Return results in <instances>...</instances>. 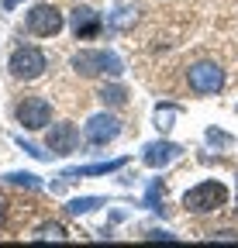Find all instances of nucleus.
Here are the masks:
<instances>
[{
    "instance_id": "obj_13",
    "label": "nucleus",
    "mask_w": 238,
    "mask_h": 248,
    "mask_svg": "<svg viewBox=\"0 0 238 248\" xmlns=\"http://www.w3.org/2000/svg\"><path fill=\"white\" fill-rule=\"evenodd\" d=\"M125 159H117V162H100V166H83V169H66L63 176L66 179H79V176H104V172H114V169H121Z\"/></svg>"
},
{
    "instance_id": "obj_16",
    "label": "nucleus",
    "mask_w": 238,
    "mask_h": 248,
    "mask_svg": "<svg viewBox=\"0 0 238 248\" xmlns=\"http://www.w3.org/2000/svg\"><path fill=\"white\" fill-rule=\"evenodd\" d=\"M7 183H17V186H28V190H38V176H32V172H11L7 176Z\"/></svg>"
},
{
    "instance_id": "obj_2",
    "label": "nucleus",
    "mask_w": 238,
    "mask_h": 248,
    "mask_svg": "<svg viewBox=\"0 0 238 248\" xmlns=\"http://www.w3.org/2000/svg\"><path fill=\"white\" fill-rule=\"evenodd\" d=\"M228 203V186L221 179H204L183 193V207L190 214H214Z\"/></svg>"
},
{
    "instance_id": "obj_12",
    "label": "nucleus",
    "mask_w": 238,
    "mask_h": 248,
    "mask_svg": "<svg viewBox=\"0 0 238 248\" xmlns=\"http://www.w3.org/2000/svg\"><path fill=\"white\" fill-rule=\"evenodd\" d=\"M97 97H100L104 107H125V104H128V90L117 86V83H107V86H100Z\"/></svg>"
},
{
    "instance_id": "obj_8",
    "label": "nucleus",
    "mask_w": 238,
    "mask_h": 248,
    "mask_svg": "<svg viewBox=\"0 0 238 248\" xmlns=\"http://www.w3.org/2000/svg\"><path fill=\"white\" fill-rule=\"evenodd\" d=\"M45 148L52 155H73L79 148V131H76V124L63 121V124H52L48 135H45Z\"/></svg>"
},
{
    "instance_id": "obj_21",
    "label": "nucleus",
    "mask_w": 238,
    "mask_h": 248,
    "mask_svg": "<svg viewBox=\"0 0 238 248\" xmlns=\"http://www.w3.org/2000/svg\"><path fill=\"white\" fill-rule=\"evenodd\" d=\"M235 210H238V203H235Z\"/></svg>"
},
{
    "instance_id": "obj_15",
    "label": "nucleus",
    "mask_w": 238,
    "mask_h": 248,
    "mask_svg": "<svg viewBox=\"0 0 238 248\" xmlns=\"http://www.w3.org/2000/svg\"><path fill=\"white\" fill-rule=\"evenodd\" d=\"M35 238H55V241H63V238H66V228L59 224V221H48V224H42V228L35 231Z\"/></svg>"
},
{
    "instance_id": "obj_7",
    "label": "nucleus",
    "mask_w": 238,
    "mask_h": 248,
    "mask_svg": "<svg viewBox=\"0 0 238 248\" xmlns=\"http://www.w3.org/2000/svg\"><path fill=\"white\" fill-rule=\"evenodd\" d=\"M117 135H121V121H117L114 114H107V110L104 114H94L90 121H86V128H83V138L90 141V145H97V148L100 145H111Z\"/></svg>"
},
{
    "instance_id": "obj_10",
    "label": "nucleus",
    "mask_w": 238,
    "mask_h": 248,
    "mask_svg": "<svg viewBox=\"0 0 238 248\" xmlns=\"http://www.w3.org/2000/svg\"><path fill=\"white\" fill-rule=\"evenodd\" d=\"M180 145H173V141H152V145H145V166H152V169H162V166H169L173 159H180Z\"/></svg>"
},
{
    "instance_id": "obj_19",
    "label": "nucleus",
    "mask_w": 238,
    "mask_h": 248,
    "mask_svg": "<svg viewBox=\"0 0 238 248\" xmlns=\"http://www.w3.org/2000/svg\"><path fill=\"white\" fill-rule=\"evenodd\" d=\"M4 221H7V207H4V200H0V228H4Z\"/></svg>"
},
{
    "instance_id": "obj_9",
    "label": "nucleus",
    "mask_w": 238,
    "mask_h": 248,
    "mask_svg": "<svg viewBox=\"0 0 238 248\" xmlns=\"http://www.w3.org/2000/svg\"><path fill=\"white\" fill-rule=\"evenodd\" d=\"M69 24H73V35H76V42H90V38H97L100 31H104L100 14H97L94 7H83V4L69 11Z\"/></svg>"
},
{
    "instance_id": "obj_6",
    "label": "nucleus",
    "mask_w": 238,
    "mask_h": 248,
    "mask_svg": "<svg viewBox=\"0 0 238 248\" xmlns=\"http://www.w3.org/2000/svg\"><path fill=\"white\" fill-rule=\"evenodd\" d=\"M14 117L24 131H42L52 121V104L45 97H24V100L14 104Z\"/></svg>"
},
{
    "instance_id": "obj_11",
    "label": "nucleus",
    "mask_w": 238,
    "mask_h": 248,
    "mask_svg": "<svg viewBox=\"0 0 238 248\" xmlns=\"http://www.w3.org/2000/svg\"><path fill=\"white\" fill-rule=\"evenodd\" d=\"M135 17H138V4H128V0H121L117 4V11L111 14V31H125V28H131L135 24Z\"/></svg>"
},
{
    "instance_id": "obj_1",
    "label": "nucleus",
    "mask_w": 238,
    "mask_h": 248,
    "mask_svg": "<svg viewBox=\"0 0 238 248\" xmlns=\"http://www.w3.org/2000/svg\"><path fill=\"white\" fill-rule=\"evenodd\" d=\"M73 73L76 76H121L125 73V62L117 59L114 52H104V48H83L73 55Z\"/></svg>"
},
{
    "instance_id": "obj_3",
    "label": "nucleus",
    "mask_w": 238,
    "mask_h": 248,
    "mask_svg": "<svg viewBox=\"0 0 238 248\" xmlns=\"http://www.w3.org/2000/svg\"><path fill=\"white\" fill-rule=\"evenodd\" d=\"M7 69H11V76L21 79V83H35V79L45 76V69H48V55H45L38 45H21V48L11 52Z\"/></svg>"
},
{
    "instance_id": "obj_5",
    "label": "nucleus",
    "mask_w": 238,
    "mask_h": 248,
    "mask_svg": "<svg viewBox=\"0 0 238 248\" xmlns=\"http://www.w3.org/2000/svg\"><path fill=\"white\" fill-rule=\"evenodd\" d=\"M24 28H28V35H35V38H55L59 31L66 28V17L55 4H35L24 14Z\"/></svg>"
},
{
    "instance_id": "obj_20",
    "label": "nucleus",
    "mask_w": 238,
    "mask_h": 248,
    "mask_svg": "<svg viewBox=\"0 0 238 248\" xmlns=\"http://www.w3.org/2000/svg\"><path fill=\"white\" fill-rule=\"evenodd\" d=\"M17 4H21V0H4V11H14Z\"/></svg>"
},
{
    "instance_id": "obj_14",
    "label": "nucleus",
    "mask_w": 238,
    "mask_h": 248,
    "mask_svg": "<svg viewBox=\"0 0 238 248\" xmlns=\"http://www.w3.org/2000/svg\"><path fill=\"white\" fill-rule=\"evenodd\" d=\"M97 207H104V200L100 197H83V200H69V214H90V210H97Z\"/></svg>"
},
{
    "instance_id": "obj_4",
    "label": "nucleus",
    "mask_w": 238,
    "mask_h": 248,
    "mask_svg": "<svg viewBox=\"0 0 238 248\" xmlns=\"http://www.w3.org/2000/svg\"><path fill=\"white\" fill-rule=\"evenodd\" d=\"M187 86L197 93V97H214V93L224 90V69L218 66V62H193V66H187Z\"/></svg>"
},
{
    "instance_id": "obj_18",
    "label": "nucleus",
    "mask_w": 238,
    "mask_h": 248,
    "mask_svg": "<svg viewBox=\"0 0 238 248\" xmlns=\"http://www.w3.org/2000/svg\"><path fill=\"white\" fill-rule=\"evenodd\" d=\"M207 141H211V145H231V135H221V131H207Z\"/></svg>"
},
{
    "instance_id": "obj_17",
    "label": "nucleus",
    "mask_w": 238,
    "mask_h": 248,
    "mask_svg": "<svg viewBox=\"0 0 238 248\" xmlns=\"http://www.w3.org/2000/svg\"><path fill=\"white\" fill-rule=\"evenodd\" d=\"M173 117H176V110H173V107H166V110H159V114H156L159 131H169V128H173Z\"/></svg>"
}]
</instances>
